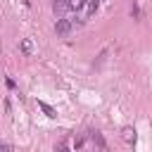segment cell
Returning <instances> with one entry per match:
<instances>
[{"label": "cell", "instance_id": "cell-10", "mask_svg": "<svg viewBox=\"0 0 152 152\" xmlns=\"http://www.w3.org/2000/svg\"><path fill=\"white\" fill-rule=\"evenodd\" d=\"M2 152H12V147L10 145H2Z\"/></svg>", "mask_w": 152, "mask_h": 152}, {"label": "cell", "instance_id": "cell-4", "mask_svg": "<svg viewBox=\"0 0 152 152\" xmlns=\"http://www.w3.org/2000/svg\"><path fill=\"white\" fill-rule=\"evenodd\" d=\"M66 10H69V0H52V12L57 17H64Z\"/></svg>", "mask_w": 152, "mask_h": 152}, {"label": "cell", "instance_id": "cell-2", "mask_svg": "<svg viewBox=\"0 0 152 152\" xmlns=\"http://www.w3.org/2000/svg\"><path fill=\"white\" fill-rule=\"evenodd\" d=\"M97 7H100V0H86V7L81 10V21L90 19V17L97 12Z\"/></svg>", "mask_w": 152, "mask_h": 152}, {"label": "cell", "instance_id": "cell-5", "mask_svg": "<svg viewBox=\"0 0 152 152\" xmlns=\"http://www.w3.org/2000/svg\"><path fill=\"white\" fill-rule=\"evenodd\" d=\"M121 138H124V140H126V142H128V145H133V142H135V138H138V135H135V131H133V128H131V126H126V128H124V131H121Z\"/></svg>", "mask_w": 152, "mask_h": 152}, {"label": "cell", "instance_id": "cell-9", "mask_svg": "<svg viewBox=\"0 0 152 152\" xmlns=\"http://www.w3.org/2000/svg\"><path fill=\"white\" fill-rule=\"evenodd\" d=\"M55 152H69V150H66V145H57V150H55Z\"/></svg>", "mask_w": 152, "mask_h": 152}, {"label": "cell", "instance_id": "cell-7", "mask_svg": "<svg viewBox=\"0 0 152 152\" xmlns=\"http://www.w3.org/2000/svg\"><path fill=\"white\" fill-rule=\"evenodd\" d=\"M38 107H40V109H43V112H45V114H48L50 119H55V116H57V112H55V109H52V107H50L48 102H38Z\"/></svg>", "mask_w": 152, "mask_h": 152}, {"label": "cell", "instance_id": "cell-6", "mask_svg": "<svg viewBox=\"0 0 152 152\" xmlns=\"http://www.w3.org/2000/svg\"><path fill=\"white\" fill-rule=\"evenodd\" d=\"M86 7V0H69V10L71 12H81Z\"/></svg>", "mask_w": 152, "mask_h": 152}, {"label": "cell", "instance_id": "cell-8", "mask_svg": "<svg viewBox=\"0 0 152 152\" xmlns=\"http://www.w3.org/2000/svg\"><path fill=\"white\" fill-rule=\"evenodd\" d=\"M90 138H93V142H97L100 150H104V140H102V135H100L97 131H90Z\"/></svg>", "mask_w": 152, "mask_h": 152}, {"label": "cell", "instance_id": "cell-3", "mask_svg": "<svg viewBox=\"0 0 152 152\" xmlns=\"http://www.w3.org/2000/svg\"><path fill=\"white\" fill-rule=\"evenodd\" d=\"M19 50H21L24 55H33V52H36V43H33V38H21V40H19Z\"/></svg>", "mask_w": 152, "mask_h": 152}, {"label": "cell", "instance_id": "cell-1", "mask_svg": "<svg viewBox=\"0 0 152 152\" xmlns=\"http://www.w3.org/2000/svg\"><path fill=\"white\" fill-rule=\"evenodd\" d=\"M76 26H74V21L71 19H66V17H59L57 19V24H55V31L59 33V36H66V33H71Z\"/></svg>", "mask_w": 152, "mask_h": 152}]
</instances>
